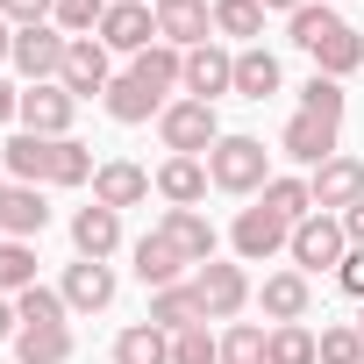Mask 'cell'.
<instances>
[{
  "label": "cell",
  "mask_w": 364,
  "mask_h": 364,
  "mask_svg": "<svg viewBox=\"0 0 364 364\" xmlns=\"http://www.w3.org/2000/svg\"><path fill=\"white\" fill-rule=\"evenodd\" d=\"M257 200H264V208H272L279 222H293V229H300V222L314 215V186H307V178H279V171H272V186H264Z\"/></svg>",
  "instance_id": "obj_30"
},
{
  "label": "cell",
  "mask_w": 364,
  "mask_h": 364,
  "mask_svg": "<svg viewBox=\"0 0 364 364\" xmlns=\"http://www.w3.org/2000/svg\"><path fill=\"white\" fill-rule=\"evenodd\" d=\"M58 15V0H0V22H15V29H36Z\"/></svg>",
  "instance_id": "obj_40"
},
{
  "label": "cell",
  "mask_w": 364,
  "mask_h": 364,
  "mask_svg": "<svg viewBox=\"0 0 364 364\" xmlns=\"http://www.w3.org/2000/svg\"><path fill=\"white\" fill-rule=\"evenodd\" d=\"M29 286H43L36 279V243H8V236H0V293H29Z\"/></svg>",
  "instance_id": "obj_32"
},
{
  "label": "cell",
  "mask_w": 364,
  "mask_h": 364,
  "mask_svg": "<svg viewBox=\"0 0 364 364\" xmlns=\"http://www.w3.org/2000/svg\"><path fill=\"white\" fill-rule=\"evenodd\" d=\"M307 300H314L307 272H272V279H264V293H257V307L272 314V328H279V321H307Z\"/></svg>",
  "instance_id": "obj_26"
},
{
  "label": "cell",
  "mask_w": 364,
  "mask_h": 364,
  "mask_svg": "<svg viewBox=\"0 0 364 364\" xmlns=\"http://www.w3.org/2000/svg\"><path fill=\"white\" fill-rule=\"evenodd\" d=\"M114 364H171V336L157 321H129L114 336Z\"/></svg>",
  "instance_id": "obj_28"
},
{
  "label": "cell",
  "mask_w": 364,
  "mask_h": 364,
  "mask_svg": "<svg viewBox=\"0 0 364 364\" xmlns=\"http://www.w3.org/2000/svg\"><path fill=\"white\" fill-rule=\"evenodd\" d=\"M93 36H100L107 50H122V58L150 50V43H157V15H150V0H107V15H100Z\"/></svg>",
  "instance_id": "obj_9"
},
{
  "label": "cell",
  "mask_w": 364,
  "mask_h": 364,
  "mask_svg": "<svg viewBox=\"0 0 364 364\" xmlns=\"http://www.w3.org/2000/svg\"><path fill=\"white\" fill-rule=\"evenodd\" d=\"M343 107H350V93H343V79H307L300 86V114H321V122H343Z\"/></svg>",
  "instance_id": "obj_37"
},
{
  "label": "cell",
  "mask_w": 364,
  "mask_h": 364,
  "mask_svg": "<svg viewBox=\"0 0 364 364\" xmlns=\"http://www.w3.org/2000/svg\"><path fill=\"white\" fill-rule=\"evenodd\" d=\"M72 250L107 264V257L122 250V215H114V208H100V200H93V208H79V215H72Z\"/></svg>",
  "instance_id": "obj_21"
},
{
  "label": "cell",
  "mask_w": 364,
  "mask_h": 364,
  "mask_svg": "<svg viewBox=\"0 0 364 364\" xmlns=\"http://www.w3.org/2000/svg\"><path fill=\"white\" fill-rule=\"evenodd\" d=\"M328 8H336V0H328Z\"/></svg>",
  "instance_id": "obj_48"
},
{
  "label": "cell",
  "mask_w": 364,
  "mask_h": 364,
  "mask_svg": "<svg viewBox=\"0 0 364 364\" xmlns=\"http://www.w3.org/2000/svg\"><path fill=\"white\" fill-rule=\"evenodd\" d=\"M208 178H215V193H264L272 186V150L257 143V136H222L215 150H208Z\"/></svg>",
  "instance_id": "obj_2"
},
{
  "label": "cell",
  "mask_w": 364,
  "mask_h": 364,
  "mask_svg": "<svg viewBox=\"0 0 364 364\" xmlns=\"http://www.w3.org/2000/svg\"><path fill=\"white\" fill-rule=\"evenodd\" d=\"M157 236H171V243H178V257H186L193 272H200V264H215V243H222V236H215V222H208L200 208H164Z\"/></svg>",
  "instance_id": "obj_16"
},
{
  "label": "cell",
  "mask_w": 364,
  "mask_h": 364,
  "mask_svg": "<svg viewBox=\"0 0 364 364\" xmlns=\"http://www.w3.org/2000/svg\"><path fill=\"white\" fill-rule=\"evenodd\" d=\"M50 157H58V143H50V136H29V129H15L8 143H0V164H8L15 186H43V178H50Z\"/></svg>",
  "instance_id": "obj_20"
},
{
  "label": "cell",
  "mask_w": 364,
  "mask_h": 364,
  "mask_svg": "<svg viewBox=\"0 0 364 364\" xmlns=\"http://www.w3.org/2000/svg\"><path fill=\"white\" fill-rule=\"evenodd\" d=\"M171 364H222V336H208V321L171 336Z\"/></svg>",
  "instance_id": "obj_39"
},
{
  "label": "cell",
  "mask_w": 364,
  "mask_h": 364,
  "mask_svg": "<svg viewBox=\"0 0 364 364\" xmlns=\"http://www.w3.org/2000/svg\"><path fill=\"white\" fill-rule=\"evenodd\" d=\"M314 357H321V364H364V336H357V321L321 328V336H314Z\"/></svg>",
  "instance_id": "obj_38"
},
{
  "label": "cell",
  "mask_w": 364,
  "mask_h": 364,
  "mask_svg": "<svg viewBox=\"0 0 364 364\" xmlns=\"http://www.w3.org/2000/svg\"><path fill=\"white\" fill-rule=\"evenodd\" d=\"M65 50H72V36L58 29V22H36V29H15V72L29 79V86H43V79H58L65 72Z\"/></svg>",
  "instance_id": "obj_6"
},
{
  "label": "cell",
  "mask_w": 364,
  "mask_h": 364,
  "mask_svg": "<svg viewBox=\"0 0 364 364\" xmlns=\"http://www.w3.org/2000/svg\"><path fill=\"white\" fill-rule=\"evenodd\" d=\"M264 364H321V357H314V328L279 321V328H272V343H264Z\"/></svg>",
  "instance_id": "obj_35"
},
{
  "label": "cell",
  "mask_w": 364,
  "mask_h": 364,
  "mask_svg": "<svg viewBox=\"0 0 364 364\" xmlns=\"http://www.w3.org/2000/svg\"><path fill=\"white\" fill-rule=\"evenodd\" d=\"M336 286H343L350 300H364V250H350V257L336 264Z\"/></svg>",
  "instance_id": "obj_41"
},
{
  "label": "cell",
  "mask_w": 364,
  "mask_h": 364,
  "mask_svg": "<svg viewBox=\"0 0 364 364\" xmlns=\"http://www.w3.org/2000/svg\"><path fill=\"white\" fill-rule=\"evenodd\" d=\"M15 58V22H0V65Z\"/></svg>",
  "instance_id": "obj_45"
},
{
  "label": "cell",
  "mask_w": 364,
  "mask_h": 364,
  "mask_svg": "<svg viewBox=\"0 0 364 364\" xmlns=\"http://www.w3.org/2000/svg\"><path fill=\"white\" fill-rule=\"evenodd\" d=\"M264 343H272V328L229 321V328H222V364H264Z\"/></svg>",
  "instance_id": "obj_36"
},
{
  "label": "cell",
  "mask_w": 364,
  "mask_h": 364,
  "mask_svg": "<svg viewBox=\"0 0 364 364\" xmlns=\"http://www.w3.org/2000/svg\"><path fill=\"white\" fill-rule=\"evenodd\" d=\"M193 293H200L208 321H236V314L250 307V279H243V264H222V257L193 272Z\"/></svg>",
  "instance_id": "obj_12"
},
{
  "label": "cell",
  "mask_w": 364,
  "mask_h": 364,
  "mask_svg": "<svg viewBox=\"0 0 364 364\" xmlns=\"http://www.w3.org/2000/svg\"><path fill=\"white\" fill-rule=\"evenodd\" d=\"M100 107H107V114H114L122 129H136V122H157V114H164L171 100H157V93L143 86V79H129V72H122V79H114V86L100 93Z\"/></svg>",
  "instance_id": "obj_25"
},
{
  "label": "cell",
  "mask_w": 364,
  "mask_h": 364,
  "mask_svg": "<svg viewBox=\"0 0 364 364\" xmlns=\"http://www.w3.org/2000/svg\"><path fill=\"white\" fill-rule=\"evenodd\" d=\"M157 136H164L171 157H208L229 129H222V114H215L208 100H171V107L157 114Z\"/></svg>",
  "instance_id": "obj_3"
},
{
  "label": "cell",
  "mask_w": 364,
  "mask_h": 364,
  "mask_svg": "<svg viewBox=\"0 0 364 364\" xmlns=\"http://www.w3.org/2000/svg\"><path fill=\"white\" fill-rule=\"evenodd\" d=\"M343 236H350V250H364V200L343 215Z\"/></svg>",
  "instance_id": "obj_42"
},
{
  "label": "cell",
  "mask_w": 364,
  "mask_h": 364,
  "mask_svg": "<svg viewBox=\"0 0 364 364\" xmlns=\"http://www.w3.org/2000/svg\"><path fill=\"white\" fill-rule=\"evenodd\" d=\"M357 336H364V300H357Z\"/></svg>",
  "instance_id": "obj_47"
},
{
  "label": "cell",
  "mask_w": 364,
  "mask_h": 364,
  "mask_svg": "<svg viewBox=\"0 0 364 364\" xmlns=\"http://www.w3.org/2000/svg\"><path fill=\"white\" fill-rule=\"evenodd\" d=\"M215 36H236L250 50V36H264V0H215Z\"/></svg>",
  "instance_id": "obj_31"
},
{
  "label": "cell",
  "mask_w": 364,
  "mask_h": 364,
  "mask_svg": "<svg viewBox=\"0 0 364 364\" xmlns=\"http://www.w3.org/2000/svg\"><path fill=\"white\" fill-rule=\"evenodd\" d=\"M222 93H236V50H222V43H200V50H186V100H222Z\"/></svg>",
  "instance_id": "obj_13"
},
{
  "label": "cell",
  "mask_w": 364,
  "mask_h": 364,
  "mask_svg": "<svg viewBox=\"0 0 364 364\" xmlns=\"http://www.w3.org/2000/svg\"><path fill=\"white\" fill-rule=\"evenodd\" d=\"M15 328H22V314H15V300L0 293V343H15Z\"/></svg>",
  "instance_id": "obj_44"
},
{
  "label": "cell",
  "mask_w": 364,
  "mask_h": 364,
  "mask_svg": "<svg viewBox=\"0 0 364 364\" xmlns=\"http://www.w3.org/2000/svg\"><path fill=\"white\" fill-rule=\"evenodd\" d=\"M43 229H50L43 186H15V193H8V215H0V236H8V243H36Z\"/></svg>",
  "instance_id": "obj_24"
},
{
  "label": "cell",
  "mask_w": 364,
  "mask_h": 364,
  "mask_svg": "<svg viewBox=\"0 0 364 364\" xmlns=\"http://www.w3.org/2000/svg\"><path fill=\"white\" fill-rule=\"evenodd\" d=\"M15 314H22V328H58L72 307H65L58 286H29V293H15Z\"/></svg>",
  "instance_id": "obj_34"
},
{
  "label": "cell",
  "mask_w": 364,
  "mask_h": 364,
  "mask_svg": "<svg viewBox=\"0 0 364 364\" xmlns=\"http://www.w3.org/2000/svg\"><path fill=\"white\" fill-rule=\"evenodd\" d=\"M307 186H314V208H321V215H350V208L364 200V157L336 150L328 164H314V171H307Z\"/></svg>",
  "instance_id": "obj_8"
},
{
  "label": "cell",
  "mask_w": 364,
  "mask_h": 364,
  "mask_svg": "<svg viewBox=\"0 0 364 364\" xmlns=\"http://www.w3.org/2000/svg\"><path fill=\"white\" fill-rule=\"evenodd\" d=\"M229 243H236V257H243V264H264V257H279V250L293 243V222H279V215L257 200V208H243V215H236Z\"/></svg>",
  "instance_id": "obj_11"
},
{
  "label": "cell",
  "mask_w": 364,
  "mask_h": 364,
  "mask_svg": "<svg viewBox=\"0 0 364 364\" xmlns=\"http://www.w3.org/2000/svg\"><path fill=\"white\" fill-rule=\"evenodd\" d=\"M336 129H343V122H321V114H293V122L279 129V150H286L293 164H307V171H314V164H328V157H336Z\"/></svg>",
  "instance_id": "obj_17"
},
{
  "label": "cell",
  "mask_w": 364,
  "mask_h": 364,
  "mask_svg": "<svg viewBox=\"0 0 364 364\" xmlns=\"http://www.w3.org/2000/svg\"><path fill=\"white\" fill-rule=\"evenodd\" d=\"M15 357L22 364H72V328H15Z\"/></svg>",
  "instance_id": "obj_29"
},
{
  "label": "cell",
  "mask_w": 364,
  "mask_h": 364,
  "mask_svg": "<svg viewBox=\"0 0 364 364\" xmlns=\"http://www.w3.org/2000/svg\"><path fill=\"white\" fill-rule=\"evenodd\" d=\"M93 150L79 136H58V157H50V186H93Z\"/></svg>",
  "instance_id": "obj_33"
},
{
  "label": "cell",
  "mask_w": 364,
  "mask_h": 364,
  "mask_svg": "<svg viewBox=\"0 0 364 364\" xmlns=\"http://www.w3.org/2000/svg\"><path fill=\"white\" fill-rule=\"evenodd\" d=\"M72 114H79V100H72L58 79L22 86V114H15V122H22L29 136H50V143H58V136H72Z\"/></svg>",
  "instance_id": "obj_10"
},
{
  "label": "cell",
  "mask_w": 364,
  "mask_h": 364,
  "mask_svg": "<svg viewBox=\"0 0 364 364\" xmlns=\"http://www.w3.org/2000/svg\"><path fill=\"white\" fill-rule=\"evenodd\" d=\"M286 257H293V272H307V279H314V272H328V279H336V264L350 257V236H343V215H321V208H314V215H307V222L293 229Z\"/></svg>",
  "instance_id": "obj_4"
},
{
  "label": "cell",
  "mask_w": 364,
  "mask_h": 364,
  "mask_svg": "<svg viewBox=\"0 0 364 364\" xmlns=\"http://www.w3.org/2000/svg\"><path fill=\"white\" fill-rule=\"evenodd\" d=\"M129 79H143L157 100H171V86H186V50H171V43H150L129 58Z\"/></svg>",
  "instance_id": "obj_23"
},
{
  "label": "cell",
  "mask_w": 364,
  "mask_h": 364,
  "mask_svg": "<svg viewBox=\"0 0 364 364\" xmlns=\"http://www.w3.org/2000/svg\"><path fill=\"white\" fill-rule=\"evenodd\" d=\"M272 93H279V58L264 43L236 50V100H272Z\"/></svg>",
  "instance_id": "obj_27"
},
{
  "label": "cell",
  "mask_w": 364,
  "mask_h": 364,
  "mask_svg": "<svg viewBox=\"0 0 364 364\" xmlns=\"http://www.w3.org/2000/svg\"><path fill=\"white\" fill-rule=\"evenodd\" d=\"M143 321H157L164 336H186V328H200V321H208V307H200V293H193V279H186V286L150 293V314H143Z\"/></svg>",
  "instance_id": "obj_22"
},
{
  "label": "cell",
  "mask_w": 364,
  "mask_h": 364,
  "mask_svg": "<svg viewBox=\"0 0 364 364\" xmlns=\"http://www.w3.org/2000/svg\"><path fill=\"white\" fill-rule=\"evenodd\" d=\"M286 29H293V43L314 58V72H321V79H350V72L364 65V36L328 8V0H307L300 15H286Z\"/></svg>",
  "instance_id": "obj_1"
},
{
  "label": "cell",
  "mask_w": 364,
  "mask_h": 364,
  "mask_svg": "<svg viewBox=\"0 0 364 364\" xmlns=\"http://www.w3.org/2000/svg\"><path fill=\"white\" fill-rule=\"evenodd\" d=\"M65 307L72 314H100V307H114V264H100V257H79V264H65Z\"/></svg>",
  "instance_id": "obj_15"
},
{
  "label": "cell",
  "mask_w": 364,
  "mask_h": 364,
  "mask_svg": "<svg viewBox=\"0 0 364 364\" xmlns=\"http://www.w3.org/2000/svg\"><path fill=\"white\" fill-rule=\"evenodd\" d=\"M129 257H136V279H143L150 293H164V286H186V272H193L186 257H178V243H171V236H157V229H150V236H143Z\"/></svg>",
  "instance_id": "obj_19"
},
{
  "label": "cell",
  "mask_w": 364,
  "mask_h": 364,
  "mask_svg": "<svg viewBox=\"0 0 364 364\" xmlns=\"http://www.w3.org/2000/svg\"><path fill=\"white\" fill-rule=\"evenodd\" d=\"M208 186H215V178H208V157H164V164H157V200H164V208H200Z\"/></svg>",
  "instance_id": "obj_18"
},
{
  "label": "cell",
  "mask_w": 364,
  "mask_h": 364,
  "mask_svg": "<svg viewBox=\"0 0 364 364\" xmlns=\"http://www.w3.org/2000/svg\"><path fill=\"white\" fill-rule=\"evenodd\" d=\"M150 15H157V43L171 50L215 43V0H150Z\"/></svg>",
  "instance_id": "obj_5"
},
{
  "label": "cell",
  "mask_w": 364,
  "mask_h": 364,
  "mask_svg": "<svg viewBox=\"0 0 364 364\" xmlns=\"http://www.w3.org/2000/svg\"><path fill=\"white\" fill-rule=\"evenodd\" d=\"M114 50L100 43V36H72V50H65V72H58V86L72 93V100H100L107 86H114V65H107Z\"/></svg>",
  "instance_id": "obj_7"
},
{
  "label": "cell",
  "mask_w": 364,
  "mask_h": 364,
  "mask_svg": "<svg viewBox=\"0 0 364 364\" xmlns=\"http://www.w3.org/2000/svg\"><path fill=\"white\" fill-rule=\"evenodd\" d=\"M15 114H22V93H15V86H8V79H0V129H8V122H15Z\"/></svg>",
  "instance_id": "obj_43"
},
{
  "label": "cell",
  "mask_w": 364,
  "mask_h": 364,
  "mask_svg": "<svg viewBox=\"0 0 364 364\" xmlns=\"http://www.w3.org/2000/svg\"><path fill=\"white\" fill-rule=\"evenodd\" d=\"M8 193H15V178H0V215H8Z\"/></svg>",
  "instance_id": "obj_46"
},
{
  "label": "cell",
  "mask_w": 364,
  "mask_h": 364,
  "mask_svg": "<svg viewBox=\"0 0 364 364\" xmlns=\"http://www.w3.org/2000/svg\"><path fill=\"white\" fill-rule=\"evenodd\" d=\"M150 193H157V178H150L143 164H129V157H107V164L93 171V200L114 208V215H122V208H143Z\"/></svg>",
  "instance_id": "obj_14"
}]
</instances>
